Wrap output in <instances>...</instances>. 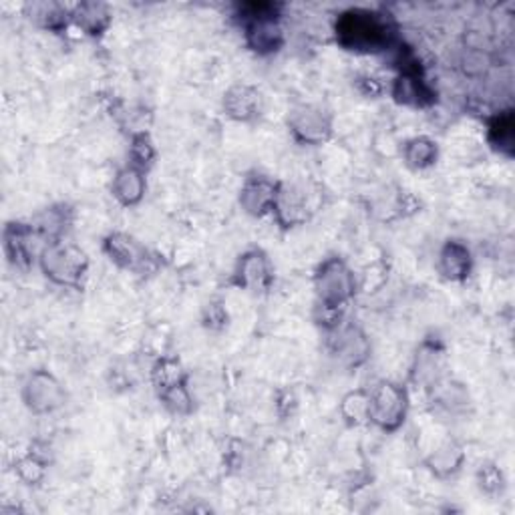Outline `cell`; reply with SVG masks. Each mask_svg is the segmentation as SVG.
Returning <instances> with one entry per match:
<instances>
[{"mask_svg":"<svg viewBox=\"0 0 515 515\" xmlns=\"http://www.w3.org/2000/svg\"><path fill=\"white\" fill-rule=\"evenodd\" d=\"M117 196L125 201H135L141 196V177L135 172H123L117 182Z\"/></svg>","mask_w":515,"mask_h":515,"instance_id":"8992f818","label":"cell"},{"mask_svg":"<svg viewBox=\"0 0 515 515\" xmlns=\"http://www.w3.org/2000/svg\"><path fill=\"white\" fill-rule=\"evenodd\" d=\"M384 28L369 13L346 14L341 23V35L350 37L355 47H377L383 40Z\"/></svg>","mask_w":515,"mask_h":515,"instance_id":"6da1fadb","label":"cell"},{"mask_svg":"<svg viewBox=\"0 0 515 515\" xmlns=\"http://www.w3.org/2000/svg\"><path fill=\"white\" fill-rule=\"evenodd\" d=\"M443 264H445L447 276H463L465 270L469 268V251L461 246H457V244H453L443 254Z\"/></svg>","mask_w":515,"mask_h":515,"instance_id":"277c9868","label":"cell"},{"mask_svg":"<svg viewBox=\"0 0 515 515\" xmlns=\"http://www.w3.org/2000/svg\"><path fill=\"white\" fill-rule=\"evenodd\" d=\"M251 42L256 49H274L280 40V32L270 23H258L251 27Z\"/></svg>","mask_w":515,"mask_h":515,"instance_id":"5b68a950","label":"cell"},{"mask_svg":"<svg viewBox=\"0 0 515 515\" xmlns=\"http://www.w3.org/2000/svg\"><path fill=\"white\" fill-rule=\"evenodd\" d=\"M244 276L254 278L256 284L266 276V268L262 256H250L248 260H244Z\"/></svg>","mask_w":515,"mask_h":515,"instance_id":"ba28073f","label":"cell"},{"mask_svg":"<svg viewBox=\"0 0 515 515\" xmlns=\"http://www.w3.org/2000/svg\"><path fill=\"white\" fill-rule=\"evenodd\" d=\"M403 398L401 393L396 391L395 386L391 384H383L374 396L369 401V413H372V417L383 423L384 427L391 423H396L403 415Z\"/></svg>","mask_w":515,"mask_h":515,"instance_id":"7a4b0ae2","label":"cell"},{"mask_svg":"<svg viewBox=\"0 0 515 515\" xmlns=\"http://www.w3.org/2000/svg\"><path fill=\"white\" fill-rule=\"evenodd\" d=\"M322 286H324V296L328 300H343L348 294V274L344 272L341 264H332L324 270L322 274Z\"/></svg>","mask_w":515,"mask_h":515,"instance_id":"3957f363","label":"cell"},{"mask_svg":"<svg viewBox=\"0 0 515 515\" xmlns=\"http://www.w3.org/2000/svg\"><path fill=\"white\" fill-rule=\"evenodd\" d=\"M242 97L244 99H239V93H232L230 95V111H232V115H238V117H248L251 115L254 111H256V99H258V95L256 93H251L250 89H242Z\"/></svg>","mask_w":515,"mask_h":515,"instance_id":"52a82bcc","label":"cell"},{"mask_svg":"<svg viewBox=\"0 0 515 515\" xmlns=\"http://www.w3.org/2000/svg\"><path fill=\"white\" fill-rule=\"evenodd\" d=\"M417 146H419V149L417 147L413 146V149H415V155H410V159L415 161V163H427L429 159H431V155H433V146L431 143H427V141H415Z\"/></svg>","mask_w":515,"mask_h":515,"instance_id":"9c48e42d","label":"cell"}]
</instances>
